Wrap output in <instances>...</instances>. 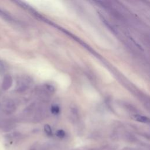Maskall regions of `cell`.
<instances>
[{"label": "cell", "mask_w": 150, "mask_h": 150, "mask_svg": "<svg viewBox=\"0 0 150 150\" xmlns=\"http://www.w3.org/2000/svg\"><path fill=\"white\" fill-rule=\"evenodd\" d=\"M12 83V79L9 75H6L3 80L2 82V88L4 90H8L10 88Z\"/></svg>", "instance_id": "1"}, {"label": "cell", "mask_w": 150, "mask_h": 150, "mask_svg": "<svg viewBox=\"0 0 150 150\" xmlns=\"http://www.w3.org/2000/svg\"><path fill=\"white\" fill-rule=\"evenodd\" d=\"M135 118L137 121L141 122H148L149 121V119L146 117L140 115H135Z\"/></svg>", "instance_id": "2"}, {"label": "cell", "mask_w": 150, "mask_h": 150, "mask_svg": "<svg viewBox=\"0 0 150 150\" xmlns=\"http://www.w3.org/2000/svg\"><path fill=\"white\" fill-rule=\"evenodd\" d=\"M56 135L60 138H62L65 136V132L62 129H59L56 132Z\"/></svg>", "instance_id": "7"}, {"label": "cell", "mask_w": 150, "mask_h": 150, "mask_svg": "<svg viewBox=\"0 0 150 150\" xmlns=\"http://www.w3.org/2000/svg\"><path fill=\"white\" fill-rule=\"evenodd\" d=\"M5 109L6 110V112H12V108H14L13 105L12 104V103H5V107H4Z\"/></svg>", "instance_id": "3"}, {"label": "cell", "mask_w": 150, "mask_h": 150, "mask_svg": "<svg viewBox=\"0 0 150 150\" xmlns=\"http://www.w3.org/2000/svg\"><path fill=\"white\" fill-rule=\"evenodd\" d=\"M44 130L45 131V132L48 135H52V128L50 127L49 125L48 124H46L44 127Z\"/></svg>", "instance_id": "4"}, {"label": "cell", "mask_w": 150, "mask_h": 150, "mask_svg": "<svg viewBox=\"0 0 150 150\" xmlns=\"http://www.w3.org/2000/svg\"><path fill=\"white\" fill-rule=\"evenodd\" d=\"M2 64V62L0 60V65H1Z\"/></svg>", "instance_id": "8"}, {"label": "cell", "mask_w": 150, "mask_h": 150, "mask_svg": "<svg viewBox=\"0 0 150 150\" xmlns=\"http://www.w3.org/2000/svg\"><path fill=\"white\" fill-rule=\"evenodd\" d=\"M0 16L1 17H2L3 18L5 19H7V20H9V19H11V17L9 15H8L7 13H6L5 12H4L3 11H2L1 9H0Z\"/></svg>", "instance_id": "6"}, {"label": "cell", "mask_w": 150, "mask_h": 150, "mask_svg": "<svg viewBox=\"0 0 150 150\" xmlns=\"http://www.w3.org/2000/svg\"><path fill=\"white\" fill-rule=\"evenodd\" d=\"M60 108L57 105H53L51 107V112L54 114H57L59 112Z\"/></svg>", "instance_id": "5"}]
</instances>
